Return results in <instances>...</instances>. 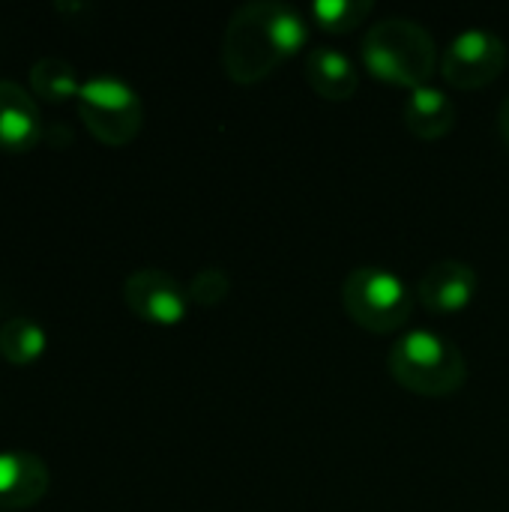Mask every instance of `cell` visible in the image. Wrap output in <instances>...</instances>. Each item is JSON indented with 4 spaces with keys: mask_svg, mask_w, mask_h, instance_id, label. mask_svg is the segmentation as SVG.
Instances as JSON below:
<instances>
[{
    "mask_svg": "<svg viewBox=\"0 0 509 512\" xmlns=\"http://www.w3.org/2000/svg\"><path fill=\"white\" fill-rule=\"evenodd\" d=\"M342 306L348 318L378 336L402 330L411 318L414 297L411 288L387 267L363 264L351 270L342 282Z\"/></svg>",
    "mask_w": 509,
    "mask_h": 512,
    "instance_id": "4",
    "label": "cell"
},
{
    "mask_svg": "<svg viewBox=\"0 0 509 512\" xmlns=\"http://www.w3.org/2000/svg\"><path fill=\"white\" fill-rule=\"evenodd\" d=\"M78 117L108 147L129 144L144 123L141 96L117 75H93L78 90Z\"/></svg>",
    "mask_w": 509,
    "mask_h": 512,
    "instance_id": "5",
    "label": "cell"
},
{
    "mask_svg": "<svg viewBox=\"0 0 509 512\" xmlns=\"http://www.w3.org/2000/svg\"><path fill=\"white\" fill-rule=\"evenodd\" d=\"M186 291H189V300H192V303L210 309V306H219V303L228 297L231 279H228V273H225L222 267H204V270H198V273L192 276V282H189Z\"/></svg>",
    "mask_w": 509,
    "mask_h": 512,
    "instance_id": "16",
    "label": "cell"
},
{
    "mask_svg": "<svg viewBox=\"0 0 509 512\" xmlns=\"http://www.w3.org/2000/svg\"><path fill=\"white\" fill-rule=\"evenodd\" d=\"M123 300L132 315L162 327L183 321L189 309V291L171 273L156 267L129 273L123 282Z\"/></svg>",
    "mask_w": 509,
    "mask_h": 512,
    "instance_id": "7",
    "label": "cell"
},
{
    "mask_svg": "<svg viewBox=\"0 0 509 512\" xmlns=\"http://www.w3.org/2000/svg\"><path fill=\"white\" fill-rule=\"evenodd\" d=\"M387 369L399 387L426 399L453 396L468 381L465 354L432 330H411L399 336L390 348Z\"/></svg>",
    "mask_w": 509,
    "mask_h": 512,
    "instance_id": "3",
    "label": "cell"
},
{
    "mask_svg": "<svg viewBox=\"0 0 509 512\" xmlns=\"http://www.w3.org/2000/svg\"><path fill=\"white\" fill-rule=\"evenodd\" d=\"M42 351H45V330L36 321H30L24 315H15L0 327V354H3V360H9L15 366H27L33 360H39Z\"/></svg>",
    "mask_w": 509,
    "mask_h": 512,
    "instance_id": "14",
    "label": "cell"
},
{
    "mask_svg": "<svg viewBox=\"0 0 509 512\" xmlns=\"http://www.w3.org/2000/svg\"><path fill=\"white\" fill-rule=\"evenodd\" d=\"M372 9V0H321L312 6V18L327 33H351L369 21Z\"/></svg>",
    "mask_w": 509,
    "mask_h": 512,
    "instance_id": "15",
    "label": "cell"
},
{
    "mask_svg": "<svg viewBox=\"0 0 509 512\" xmlns=\"http://www.w3.org/2000/svg\"><path fill=\"white\" fill-rule=\"evenodd\" d=\"M402 114H405V126L411 129V135H417L420 141H441L456 126L453 99L444 90L429 87V84L411 90Z\"/></svg>",
    "mask_w": 509,
    "mask_h": 512,
    "instance_id": "12",
    "label": "cell"
},
{
    "mask_svg": "<svg viewBox=\"0 0 509 512\" xmlns=\"http://www.w3.org/2000/svg\"><path fill=\"white\" fill-rule=\"evenodd\" d=\"M42 138V114L36 99L15 81H0V147L24 153Z\"/></svg>",
    "mask_w": 509,
    "mask_h": 512,
    "instance_id": "10",
    "label": "cell"
},
{
    "mask_svg": "<svg viewBox=\"0 0 509 512\" xmlns=\"http://www.w3.org/2000/svg\"><path fill=\"white\" fill-rule=\"evenodd\" d=\"M306 81L321 99L330 102H345L357 93L360 87V72L351 63L348 54L330 48V45H315L306 54Z\"/></svg>",
    "mask_w": 509,
    "mask_h": 512,
    "instance_id": "11",
    "label": "cell"
},
{
    "mask_svg": "<svg viewBox=\"0 0 509 512\" xmlns=\"http://www.w3.org/2000/svg\"><path fill=\"white\" fill-rule=\"evenodd\" d=\"M498 126H501V138H504V144L509 147V96L504 99V105H501V114H498Z\"/></svg>",
    "mask_w": 509,
    "mask_h": 512,
    "instance_id": "17",
    "label": "cell"
},
{
    "mask_svg": "<svg viewBox=\"0 0 509 512\" xmlns=\"http://www.w3.org/2000/svg\"><path fill=\"white\" fill-rule=\"evenodd\" d=\"M363 66L393 87H426L438 69L435 36L411 18H384L363 36Z\"/></svg>",
    "mask_w": 509,
    "mask_h": 512,
    "instance_id": "2",
    "label": "cell"
},
{
    "mask_svg": "<svg viewBox=\"0 0 509 512\" xmlns=\"http://www.w3.org/2000/svg\"><path fill=\"white\" fill-rule=\"evenodd\" d=\"M30 87L45 102H63L69 96H78L81 81H78V72L72 63H66L60 57H39L30 66Z\"/></svg>",
    "mask_w": 509,
    "mask_h": 512,
    "instance_id": "13",
    "label": "cell"
},
{
    "mask_svg": "<svg viewBox=\"0 0 509 512\" xmlns=\"http://www.w3.org/2000/svg\"><path fill=\"white\" fill-rule=\"evenodd\" d=\"M303 15L279 0H255L234 9L222 36V66L237 84H258L273 75L303 42Z\"/></svg>",
    "mask_w": 509,
    "mask_h": 512,
    "instance_id": "1",
    "label": "cell"
},
{
    "mask_svg": "<svg viewBox=\"0 0 509 512\" xmlns=\"http://www.w3.org/2000/svg\"><path fill=\"white\" fill-rule=\"evenodd\" d=\"M417 297L435 315H459L477 297V270L468 261L444 258L423 273Z\"/></svg>",
    "mask_w": 509,
    "mask_h": 512,
    "instance_id": "8",
    "label": "cell"
},
{
    "mask_svg": "<svg viewBox=\"0 0 509 512\" xmlns=\"http://www.w3.org/2000/svg\"><path fill=\"white\" fill-rule=\"evenodd\" d=\"M48 492V465L27 453L9 450L0 453V512L27 510L39 504Z\"/></svg>",
    "mask_w": 509,
    "mask_h": 512,
    "instance_id": "9",
    "label": "cell"
},
{
    "mask_svg": "<svg viewBox=\"0 0 509 512\" xmlns=\"http://www.w3.org/2000/svg\"><path fill=\"white\" fill-rule=\"evenodd\" d=\"M507 66V45L492 30L459 33L441 57V75L459 90H480L501 78Z\"/></svg>",
    "mask_w": 509,
    "mask_h": 512,
    "instance_id": "6",
    "label": "cell"
}]
</instances>
